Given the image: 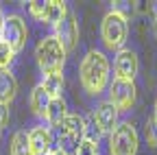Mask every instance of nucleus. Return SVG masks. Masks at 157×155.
Instances as JSON below:
<instances>
[{
    "label": "nucleus",
    "instance_id": "obj_1",
    "mask_svg": "<svg viewBox=\"0 0 157 155\" xmlns=\"http://www.w3.org/2000/svg\"><path fill=\"white\" fill-rule=\"evenodd\" d=\"M109 61L101 50H90L78 66V76H81V85L90 96L103 94L107 83H109Z\"/></svg>",
    "mask_w": 157,
    "mask_h": 155
},
{
    "label": "nucleus",
    "instance_id": "obj_2",
    "mask_svg": "<svg viewBox=\"0 0 157 155\" xmlns=\"http://www.w3.org/2000/svg\"><path fill=\"white\" fill-rule=\"evenodd\" d=\"M66 48L61 46V42L57 40L55 35H48L44 40H39L37 48H35V59L37 66L44 74H57L63 70L66 64Z\"/></svg>",
    "mask_w": 157,
    "mask_h": 155
},
{
    "label": "nucleus",
    "instance_id": "obj_3",
    "mask_svg": "<svg viewBox=\"0 0 157 155\" xmlns=\"http://www.w3.org/2000/svg\"><path fill=\"white\" fill-rule=\"evenodd\" d=\"M127 35H129V17H127V13H120V11L111 9L103 17V26H101L103 44L109 50H122V46L127 42Z\"/></svg>",
    "mask_w": 157,
    "mask_h": 155
},
{
    "label": "nucleus",
    "instance_id": "obj_4",
    "mask_svg": "<svg viewBox=\"0 0 157 155\" xmlns=\"http://www.w3.org/2000/svg\"><path fill=\"white\" fill-rule=\"evenodd\" d=\"M140 138L131 122H120L109 133V155H137Z\"/></svg>",
    "mask_w": 157,
    "mask_h": 155
},
{
    "label": "nucleus",
    "instance_id": "obj_5",
    "mask_svg": "<svg viewBox=\"0 0 157 155\" xmlns=\"http://www.w3.org/2000/svg\"><path fill=\"white\" fill-rule=\"evenodd\" d=\"M85 129H87V125H85V120L81 116L78 114H68L63 125L59 127V149L66 151V153L70 149L76 151V146L85 140Z\"/></svg>",
    "mask_w": 157,
    "mask_h": 155
},
{
    "label": "nucleus",
    "instance_id": "obj_6",
    "mask_svg": "<svg viewBox=\"0 0 157 155\" xmlns=\"http://www.w3.org/2000/svg\"><path fill=\"white\" fill-rule=\"evenodd\" d=\"M135 83L133 81H124V79H113L109 85V103L118 109V111H127L135 105Z\"/></svg>",
    "mask_w": 157,
    "mask_h": 155
},
{
    "label": "nucleus",
    "instance_id": "obj_7",
    "mask_svg": "<svg viewBox=\"0 0 157 155\" xmlns=\"http://www.w3.org/2000/svg\"><path fill=\"white\" fill-rule=\"evenodd\" d=\"M26 37H29L26 22L20 15H7L2 22V37L0 40H5L15 52H20L26 46Z\"/></svg>",
    "mask_w": 157,
    "mask_h": 155
},
{
    "label": "nucleus",
    "instance_id": "obj_8",
    "mask_svg": "<svg viewBox=\"0 0 157 155\" xmlns=\"http://www.w3.org/2000/svg\"><path fill=\"white\" fill-rule=\"evenodd\" d=\"M92 120H94V131H96V135L111 133V131L118 127V109H116L109 101H105V103H101V105L94 109Z\"/></svg>",
    "mask_w": 157,
    "mask_h": 155
},
{
    "label": "nucleus",
    "instance_id": "obj_9",
    "mask_svg": "<svg viewBox=\"0 0 157 155\" xmlns=\"http://www.w3.org/2000/svg\"><path fill=\"white\" fill-rule=\"evenodd\" d=\"M55 37L61 42L66 52H72L76 48V44H78V22H76V17L70 11H68V15L63 20L55 26Z\"/></svg>",
    "mask_w": 157,
    "mask_h": 155
},
{
    "label": "nucleus",
    "instance_id": "obj_10",
    "mask_svg": "<svg viewBox=\"0 0 157 155\" xmlns=\"http://www.w3.org/2000/svg\"><path fill=\"white\" fill-rule=\"evenodd\" d=\"M137 70H140V61H137V55L129 48L118 50L116 61H113V72L116 79H124V81H133Z\"/></svg>",
    "mask_w": 157,
    "mask_h": 155
},
{
    "label": "nucleus",
    "instance_id": "obj_11",
    "mask_svg": "<svg viewBox=\"0 0 157 155\" xmlns=\"http://www.w3.org/2000/svg\"><path fill=\"white\" fill-rule=\"evenodd\" d=\"M31 155H48L52 151V133L46 127H35L29 131Z\"/></svg>",
    "mask_w": 157,
    "mask_h": 155
},
{
    "label": "nucleus",
    "instance_id": "obj_12",
    "mask_svg": "<svg viewBox=\"0 0 157 155\" xmlns=\"http://www.w3.org/2000/svg\"><path fill=\"white\" fill-rule=\"evenodd\" d=\"M15 92H17V81L11 70H0V103L9 105L15 99Z\"/></svg>",
    "mask_w": 157,
    "mask_h": 155
},
{
    "label": "nucleus",
    "instance_id": "obj_13",
    "mask_svg": "<svg viewBox=\"0 0 157 155\" xmlns=\"http://www.w3.org/2000/svg\"><path fill=\"white\" fill-rule=\"evenodd\" d=\"M46 122H48V127H61L63 125V120L68 118V109H66V103H63V99H52L50 101V105H48V109H46Z\"/></svg>",
    "mask_w": 157,
    "mask_h": 155
},
{
    "label": "nucleus",
    "instance_id": "obj_14",
    "mask_svg": "<svg viewBox=\"0 0 157 155\" xmlns=\"http://www.w3.org/2000/svg\"><path fill=\"white\" fill-rule=\"evenodd\" d=\"M50 94L42 87V83H39L33 92H31V99H29V105H31V109H33V114L35 116H46V109H48V105H50Z\"/></svg>",
    "mask_w": 157,
    "mask_h": 155
},
{
    "label": "nucleus",
    "instance_id": "obj_15",
    "mask_svg": "<svg viewBox=\"0 0 157 155\" xmlns=\"http://www.w3.org/2000/svg\"><path fill=\"white\" fill-rule=\"evenodd\" d=\"M66 15H68V7H66V2H59V0H48L42 22H44V24H52V26H57Z\"/></svg>",
    "mask_w": 157,
    "mask_h": 155
},
{
    "label": "nucleus",
    "instance_id": "obj_16",
    "mask_svg": "<svg viewBox=\"0 0 157 155\" xmlns=\"http://www.w3.org/2000/svg\"><path fill=\"white\" fill-rule=\"evenodd\" d=\"M42 87L50 94V99H61V92H63V74L57 72V74H46Z\"/></svg>",
    "mask_w": 157,
    "mask_h": 155
},
{
    "label": "nucleus",
    "instance_id": "obj_17",
    "mask_svg": "<svg viewBox=\"0 0 157 155\" xmlns=\"http://www.w3.org/2000/svg\"><path fill=\"white\" fill-rule=\"evenodd\" d=\"M9 155H31V144H29V133L26 131H15L13 133Z\"/></svg>",
    "mask_w": 157,
    "mask_h": 155
},
{
    "label": "nucleus",
    "instance_id": "obj_18",
    "mask_svg": "<svg viewBox=\"0 0 157 155\" xmlns=\"http://www.w3.org/2000/svg\"><path fill=\"white\" fill-rule=\"evenodd\" d=\"M13 57H15V50L5 40H0V70H9V66L13 64Z\"/></svg>",
    "mask_w": 157,
    "mask_h": 155
},
{
    "label": "nucleus",
    "instance_id": "obj_19",
    "mask_svg": "<svg viewBox=\"0 0 157 155\" xmlns=\"http://www.w3.org/2000/svg\"><path fill=\"white\" fill-rule=\"evenodd\" d=\"M74 155H98V144L94 138H85L81 144L76 146Z\"/></svg>",
    "mask_w": 157,
    "mask_h": 155
},
{
    "label": "nucleus",
    "instance_id": "obj_20",
    "mask_svg": "<svg viewBox=\"0 0 157 155\" xmlns=\"http://www.w3.org/2000/svg\"><path fill=\"white\" fill-rule=\"evenodd\" d=\"M146 140H148V146H157V120L155 118L146 120Z\"/></svg>",
    "mask_w": 157,
    "mask_h": 155
},
{
    "label": "nucleus",
    "instance_id": "obj_21",
    "mask_svg": "<svg viewBox=\"0 0 157 155\" xmlns=\"http://www.w3.org/2000/svg\"><path fill=\"white\" fill-rule=\"evenodd\" d=\"M9 122V105H2L0 103V131H2Z\"/></svg>",
    "mask_w": 157,
    "mask_h": 155
},
{
    "label": "nucleus",
    "instance_id": "obj_22",
    "mask_svg": "<svg viewBox=\"0 0 157 155\" xmlns=\"http://www.w3.org/2000/svg\"><path fill=\"white\" fill-rule=\"evenodd\" d=\"M48 155H68V153H66V151H61V149H52Z\"/></svg>",
    "mask_w": 157,
    "mask_h": 155
},
{
    "label": "nucleus",
    "instance_id": "obj_23",
    "mask_svg": "<svg viewBox=\"0 0 157 155\" xmlns=\"http://www.w3.org/2000/svg\"><path fill=\"white\" fill-rule=\"evenodd\" d=\"M2 22H5V17H2V13H0V37H2Z\"/></svg>",
    "mask_w": 157,
    "mask_h": 155
},
{
    "label": "nucleus",
    "instance_id": "obj_24",
    "mask_svg": "<svg viewBox=\"0 0 157 155\" xmlns=\"http://www.w3.org/2000/svg\"><path fill=\"white\" fill-rule=\"evenodd\" d=\"M153 118L157 120V101H155V116H153Z\"/></svg>",
    "mask_w": 157,
    "mask_h": 155
},
{
    "label": "nucleus",
    "instance_id": "obj_25",
    "mask_svg": "<svg viewBox=\"0 0 157 155\" xmlns=\"http://www.w3.org/2000/svg\"><path fill=\"white\" fill-rule=\"evenodd\" d=\"M155 37H157V15H155Z\"/></svg>",
    "mask_w": 157,
    "mask_h": 155
}]
</instances>
